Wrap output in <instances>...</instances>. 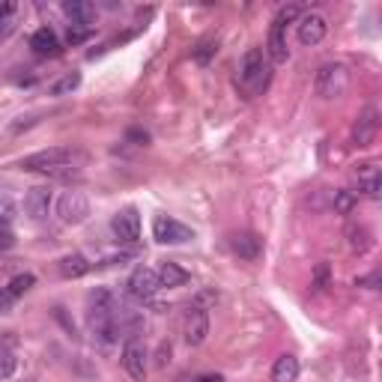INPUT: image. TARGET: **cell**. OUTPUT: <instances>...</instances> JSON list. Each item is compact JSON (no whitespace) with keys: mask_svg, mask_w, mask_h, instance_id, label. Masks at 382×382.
Returning <instances> with one entry per match:
<instances>
[{"mask_svg":"<svg viewBox=\"0 0 382 382\" xmlns=\"http://www.w3.org/2000/svg\"><path fill=\"white\" fill-rule=\"evenodd\" d=\"M269 81H272V63H269L263 48H248L242 66H239V87L248 96H260Z\"/></svg>","mask_w":382,"mask_h":382,"instance_id":"cell-1","label":"cell"},{"mask_svg":"<svg viewBox=\"0 0 382 382\" xmlns=\"http://www.w3.org/2000/svg\"><path fill=\"white\" fill-rule=\"evenodd\" d=\"M302 18V6H281L278 16L272 18V27H269V45H266V57L269 63H287L290 60V48H287V24Z\"/></svg>","mask_w":382,"mask_h":382,"instance_id":"cell-2","label":"cell"},{"mask_svg":"<svg viewBox=\"0 0 382 382\" xmlns=\"http://www.w3.org/2000/svg\"><path fill=\"white\" fill-rule=\"evenodd\" d=\"M75 162V152L69 147H51V150H42L21 159L24 171H36V174H66Z\"/></svg>","mask_w":382,"mask_h":382,"instance_id":"cell-3","label":"cell"},{"mask_svg":"<svg viewBox=\"0 0 382 382\" xmlns=\"http://www.w3.org/2000/svg\"><path fill=\"white\" fill-rule=\"evenodd\" d=\"M314 87L322 99H341L349 90V69L344 63H322Z\"/></svg>","mask_w":382,"mask_h":382,"instance_id":"cell-4","label":"cell"},{"mask_svg":"<svg viewBox=\"0 0 382 382\" xmlns=\"http://www.w3.org/2000/svg\"><path fill=\"white\" fill-rule=\"evenodd\" d=\"M152 239L162 245H182V242H189V239H194V230L171 215H159L152 221Z\"/></svg>","mask_w":382,"mask_h":382,"instance_id":"cell-5","label":"cell"},{"mask_svg":"<svg viewBox=\"0 0 382 382\" xmlns=\"http://www.w3.org/2000/svg\"><path fill=\"white\" fill-rule=\"evenodd\" d=\"M57 215L63 224H81L84 218L90 215V201H87V194L78 191V189H69L60 194V201H57Z\"/></svg>","mask_w":382,"mask_h":382,"instance_id":"cell-6","label":"cell"},{"mask_svg":"<svg viewBox=\"0 0 382 382\" xmlns=\"http://www.w3.org/2000/svg\"><path fill=\"white\" fill-rule=\"evenodd\" d=\"M111 230H114V236L120 239V242L125 245H135L140 239V215L135 206H125L120 209L114 218H111Z\"/></svg>","mask_w":382,"mask_h":382,"instance_id":"cell-7","label":"cell"},{"mask_svg":"<svg viewBox=\"0 0 382 382\" xmlns=\"http://www.w3.org/2000/svg\"><path fill=\"white\" fill-rule=\"evenodd\" d=\"M159 290H162V284H159V272H155V269L137 266L135 272H132V278H129V293L135 296L137 302H150Z\"/></svg>","mask_w":382,"mask_h":382,"instance_id":"cell-8","label":"cell"},{"mask_svg":"<svg viewBox=\"0 0 382 382\" xmlns=\"http://www.w3.org/2000/svg\"><path fill=\"white\" fill-rule=\"evenodd\" d=\"M376 132H379V114L376 108H364L359 120L352 123V147L359 150H367L376 140Z\"/></svg>","mask_w":382,"mask_h":382,"instance_id":"cell-9","label":"cell"},{"mask_svg":"<svg viewBox=\"0 0 382 382\" xmlns=\"http://www.w3.org/2000/svg\"><path fill=\"white\" fill-rule=\"evenodd\" d=\"M120 361L125 367V373H129L135 382L147 379V349H144V344H140V341H135V337H132V341L123 347Z\"/></svg>","mask_w":382,"mask_h":382,"instance_id":"cell-10","label":"cell"},{"mask_svg":"<svg viewBox=\"0 0 382 382\" xmlns=\"http://www.w3.org/2000/svg\"><path fill=\"white\" fill-rule=\"evenodd\" d=\"M206 335H209V314H206V308H201V305L189 308V314H186V344L189 347H201L206 341Z\"/></svg>","mask_w":382,"mask_h":382,"instance_id":"cell-11","label":"cell"},{"mask_svg":"<svg viewBox=\"0 0 382 382\" xmlns=\"http://www.w3.org/2000/svg\"><path fill=\"white\" fill-rule=\"evenodd\" d=\"M329 33V24L322 16H302L299 18V42L302 45H320Z\"/></svg>","mask_w":382,"mask_h":382,"instance_id":"cell-12","label":"cell"},{"mask_svg":"<svg viewBox=\"0 0 382 382\" xmlns=\"http://www.w3.org/2000/svg\"><path fill=\"white\" fill-rule=\"evenodd\" d=\"M24 209H27V215H30L33 221H42L48 215V209H51V189L48 186L30 189L27 197H24Z\"/></svg>","mask_w":382,"mask_h":382,"instance_id":"cell-13","label":"cell"},{"mask_svg":"<svg viewBox=\"0 0 382 382\" xmlns=\"http://www.w3.org/2000/svg\"><path fill=\"white\" fill-rule=\"evenodd\" d=\"M359 191L364 197H371V201H379V189H382V182H379V167L373 162H367V164H359Z\"/></svg>","mask_w":382,"mask_h":382,"instance_id":"cell-14","label":"cell"},{"mask_svg":"<svg viewBox=\"0 0 382 382\" xmlns=\"http://www.w3.org/2000/svg\"><path fill=\"white\" fill-rule=\"evenodd\" d=\"M63 12L78 27H93V21H96V6L87 4V0H69V4H63Z\"/></svg>","mask_w":382,"mask_h":382,"instance_id":"cell-15","label":"cell"},{"mask_svg":"<svg viewBox=\"0 0 382 382\" xmlns=\"http://www.w3.org/2000/svg\"><path fill=\"white\" fill-rule=\"evenodd\" d=\"M233 251L239 254V257H245V260H257L260 251H263V242L254 233H236L233 236Z\"/></svg>","mask_w":382,"mask_h":382,"instance_id":"cell-16","label":"cell"},{"mask_svg":"<svg viewBox=\"0 0 382 382\" xmlns=\"http://www.w3.org/2000/svg\"><path fill=\"white\" fill-rule=\"evenodd\" d=\"M299 379V361L296 356H278L272 364V382H296Z\"/></svg>","mask_w":382,"mask_h":382,"instance_id":"cell-17","label":"cell"},{"mask_svg":"<svg viewBox=\"0 0 382 382\" xmlns=\"http://www.w3.org/2000/svg\"><path fill=\"white\" fill-rule=\"evenodd\" d=\"M159 284L162 287H182V284H189V272L182 266L167 260V263L159 266Z\"/></svg>","mask_w":382,"mask_h":382,"instance_id":"cell-18","label":"cell"},{"mask_svg":"<svg viewBox=\"0 0 382 382\" xmlns=\"http://www.w3.org/2000/svg\"><path fill=\"white\" fill-rule=\"evenodd\" d=\"M93 269V263L84 257V254H69V257L60 260V275L63 278H81V275H87Z\"/></svg>","mask_w":382,"mask_h":382,"instance_id":"cell-19","label":"cell"},{"mask_svg":"<svg viewBox=\"0 0 382 382\" xmlns=\"http://www.w3.org/2000/svg\"><path fill=\"white\" fill-rule=\"evenodd\" d=\"M30 45L36 54H57V36H54V30H48V27H42V30H36L30 36Z\"/></svg>","mask_w":382,"mask_h":382,"instance_id":"cell-20","label":"cell"},{"mask_svg":"<svg viewBox=\"0 0 382 382\" xmlns=\"http://www.w3.org/2000/svg\"><path fill=\"white\" fill-rule=\"evenodd\" d=\"M347 239H349V248H352V251H359V254H364L367 248H371V230H367L364 224H356V221H352L349 227H347Z\"/></svg>","mask_w":382,"mask_h":382,"instance_id":"cell-21","label":"cell"},{"mask_svg":"<svg viewBox=\"0 0 382 382\" xmlns=\"http://www.w3.org/2000/svg\"><path fill=\"white\" fill-rule=\"evenodd\" d=\"M16 215H18L16 201H12L6 191H0V227H9V224L16 221Z\"/></svg>","mask_w":382,"mask_h":382,"instance_id":"cell-22","label":"cell"},{"mask_svg":"<svg viewBox=\"0 0 382 382\" xmlns=\"http://www.w3.org/2000/svg\"><path fill=\"white\" fill-rule=\"evenodd\" d=\"M356 203H359V194H356V191H335V201H332L335 212H341V215H349V212L356 209Z\"/></svg>","mask_w":382,"mask_h":382,"instance_id":"cell-23","label":"cell"},{"mask_svg":"<svg viewBox=\"0 0 382 382\" xmlns=\"http://www.w3.org/2000/svg\"><path fill=\"white\" fill-rule=\"evenodd\" d=\"M16 367H18L16 352H12L6 344H0V379H9L12 373H16Z\"/></svg>","mask_w":382,"mask_h":382,"instance_id":"cell-24","label":"cell"},{"mask_svg":"<svg viewBox=\"0 0 382 382\" xmlns=\"http://www.w3.org/2000/svg\"><path fill=\"white\" fill-rule=\"evenodd\" d=\"M78 84H81V75H78V72H69V75H63L60 81L51 84V96H66V93H72V90H78Z\"/></svg>","mask_w":382,"mask_h":382,"instance_id":"cell-25","label":"cell"},{"mask_svg":"<svg viewBox=\"0 0 382 382\" xmlns=\"http://www.w3.org/2000/svg\"><path fill=\"white\" fill-rule=\"evenodd\" d=\"M33 284H36V278H33L30 272H24V275H16V278H12L6 290L12 293V299H18V296H24V293H27V290H30Z\"/></svg>","mask_w":382,"mask_h":382,"instance_id":"cell-26","label":"cell"},{"mask_svg":"<svg viewBox=\"0 0 382 382\" xmlns=\"http://www.w3.org/2000/svg\"><path fill=\"white\" fill-rule=\"evenodd\" d=\"M90 33H93V27H78V24H72V27H69V33H66V42H69V45H81V42L90 39Z\"/></svg>","mask_w":382,"mask_h":382,"instance_id":"cell-27","label":"cell"},{"mask_svg":"<svg viewBox=\"0 0 382 382\" xmlns=\"http://www.w3.org/2000/svg\"><path fill=\"white\" fill-rule=\"evenodd\" d=\"M329 287V263H320L314 272V290H325Z\"/></svg>","mask_w":382,"mask_h":382,"instance_id":"cell-28","label":"cell"},{"mask_svg":"<svg viewBox=\"0 0 382 382\" xmlns=\"http://www.w3.org/2000/svg\"><path fill=\"white\" fill-rule=\"evenodd\" d=\"M215 51H218V48H215V42H203V45L194 51V60H197V63H209V57H212Z\"/></svg>","mask_w":382,"mask_h":382,"instance_id":"cell-29","label":"cell"},{"mask_svg":"<svg viewBox=\"0 0 382 382\" xmlns=\"http://www.w3.org/2000/svg\"><path fill=\"white\" fill-rule=\"evenodd\" d=\"M12 302H16V299H12V293H9L6 287H0V314H9Z\"/></svg>","mask_w":382,"mask_h":382,"instance_id":"cell-30","label":"cell"},{"mask_svg":"<svg viewBox=\"0 0 382 382\" xmlns=\"http://www.w3.org/2000/svg\"><path fill=\"white\" fill-rule=\"evenodd\" d=\"M12 245H16V236H12V230L9 227H0V248H12Z\"/></svg>","mask_w":382,"mask_h":382,"instance_id":"cell-31","label":"cell"},{"mask_svg":"<svg viewBox=\"0 0 382 382\" xmlns=\"http://www.w3.org/2000/svg\"><path fill=\"white\" fill-rule=\"evenodd\" d=\"M376 281H379V275L373 272V275H367V278H356V287H371V290H376Z\"/></svg>","mask_w":382,"mask_h":382,"instance_id":"cell-32","label":"cell"},{"mask_svg":"<svg viewBox=\"0 0 382 382\" xmlns=\"http://www.w3.org/2000/svg\"><path fill=\"white\" fill-rule=\"evenodd\" d=\"M12 12H16V4H0V24H6Z\"/></svg>","mask_w":382,"mask_h":382,"instance_id":"cell-33","label":"cell"},{"mask_svg":"<svg viewBox=\"0 0 382 382\" xmlns=\"http://www.w3.org/2000/svg\"><path fill=\"white\" fill-rule=\"evenodd\" d=\"M194 382H224V379L215 373V376H201V379H194Z\"/></svg>","mask_w":382,"mask_h":382,"instance_id":"cell-34","label":"cell"}]
</instances>
